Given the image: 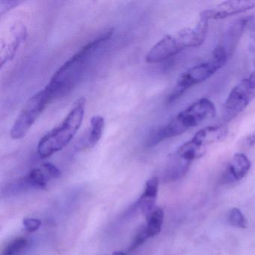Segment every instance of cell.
Here are the masks:
<instances>
[{
    "label": "cell",
    "instance_id": "1",
    "mask_svg": "<svg viewBox=\"0 0 255 255\" xmlns=\"http://www.w3.org/2000/svg\"><path fill=\"white\" fill-rule=\"evenodd\" d=\"M113 35V29L101 34L83 46L74 56L67 60L56 71L46 89L50 92L53 100L68 95L77 86L83 77L88 65L95 53L110 41Z\"/></svg>",
    "mask_w": 255,
    "mask_h": 255
},
{
    "label": "cell",
    "instance_id": "2",
    "mask_svg": "<svg viewBox=\"0 0 255 255\" xmlns=\"http://www.w3.org/2000/svg\"><path fill=\"white\" fill-rule=\"evenodd\" d=\"M208 23V20L200 16L195 28H184L165 35L147 53L146 62L158 63L178 54L185 49L199 47L207 36Z\"/></svg>",
    "mask_w": 255,
    "mask_h": 255
},
{
    "label": "cell",
    "instance_id": "3",
    "mask_svg": "<svg viewBox=\"0 0 255 255\" xmlns=\"http://www.w3.org/2000/svg\"><path fill=\"white\" fill-rule=\"evenodd\" d=\"M214 104L207 98H201L176 115L163 128L153 132L147 146L156 145L164 140L178 136L202 122L216 116Z\"/></svg>",
    "mask_w": 255,
    "mask_h": 255
},
{
    "label": "cell",
    "instance_id": "4",
    "mask_svg": "<svg viewBox=\"0 0 255 255\" xmlns=\"http://www.w3.org/2000/svg\"><path fill=\"white\" fill-rule=\"evenodd\" d=\"M86 104V99L80 98L61 125L40 140L38 144V153L40 157L42 159L50 157L71 142L81 128Z\"/></svg>",
    "mask_w": 255,
    "mask_h": 255
},
{
    "label": "cell",
    "instance_id": "5",
    "mask_svg": "<svg viewBox=\"0 0 255 255\" xmlns=\"http://www.w3.org/2000/svg\"><path fill=\"white\" fill-rule=\"evenodd\" d=\"M228 57V53L225 47L222 45L216 46L208 61L189 68L180 76L168 96V102L172 104L192 86L208 80L216 71L225 66Z\"/></svg>",
    "mask_w": 255,
    "mask_h": 255
},
{
    "label": "cell",
    "instance_id": "6",
    "mask_svg": "<svg viewBox=\"0 0 255 255\" xmlns=\"http://www.w3.org/2000/svg\"><path fill=\"white\" fill-rule=\"evenodd\" d=\"M52 101L53 97L45 87L32 96L12 125L10 131L11 138L15 140L23 138Z\"/></svg>",
    "mask_w": 255,
    "mask_h": 255
},
{
    "label": "cell",
    "instance_id": "7",
    "mask_svg": "<svg viewBox=\"0 0 255 255\" xmlns=\"http://www.w3.org/2000/svg\"><path fill=\"white\" fill-rule=\"evenodd\" d=\"M255 99V67L251 74L240 82L230 92L223 107L222 118L230 122L243 113Z\"/></svg>",
    "mask_w": 255,
    "mask_h": 255
},
{
    "label": "cell",
    "instance_id": "8",
    "mask_svg": "<svg viewBox=\"0 0 255 255\" xmlns=\"http://www.w3.org/2000/svg\"><path fill=\"white\" fill-rule=\"evenodd\" d=\"M255 8V0H229L218 4L214 8L201 11L200 16L210 20H222Z\"/></svg>",
    "mask_w": 255,
    "mask_h": 255
},
{
    "label": "cell",
    "instance_id": "9",
    "mask_svg": "<svg viewBox=\"0 0 255 255\" xmlns=\"http://www.w3.org/2000/svg\"><path fill=\"white\" fill-rule=\"evenodd\" d=\"M252 163L244 153L234 154L230 161L224 176L225 182H234L243 179L249 172Z\"/></svg>",
    "mask_w": 255,
    "mask_h": 255
},
{
    "label": "cell",
    "instance_id": "10",
    "mask_svg": "<svg viewBox=\"0 0 255 255\" xmlns=\"http://www.w3.org/2000/svg\"><path fill=\"white\" fill-rule=\"evenodd\" d=\"M228 134V127L225 125H213L198 130L192 140L197 144L205 147L213 143L219 142L226 138Z\"/></svg>",
    "mask_w": 255,
    "mask_h": 255
},
{
    "label": "cell",
    "instance_id": "11",
    "mask_svg": "<svg viewBox=\"0 0 255 255\" xmlns=\"http://www.w3.org/2000/svg\"><path fill=\"white\" fill-rule=\"evenodd\" d=\"M159 179L153 177L146 182L144 192L137 201V207L143 214L148 217L150 213L154 210L155 204L157 198Z\"/></svg>",
    "mask_w": 255,
    "mask_h": 255
},
{
    "label": "cell",
    "instance_id": "12",
    "mask_svg": "<svg viewBox=\"0 0 255 255\" xmlns=\"http://www.w3.org/2000/svg\"><path fill=\"white\" fill-rule=\"evenodd\" d=\"M27 37V30L25 26L20 25L12 29V39L6 45L5 50L2 51L1 55V67H3L5 64L13 60L17 50L22 43L26 40Z\"/></svg>",
    "mask_w": 255,
    "mask_h": 255
},
{
    "label": "cell",
    "instance_id": "13",
    "mask_svg": "<svg viewBox=\"0 0 255 255\" xmlns=\"http://www.w3.org/2000/svg\"><path fill=\"white\" fill-rule=\"evenodd\" d=\"M105 126V119L101 116H95L91 119V128L84 141L80 144L82 149H91L95 147L102 136Z\"/></svg>",
    "mask_w": 255,
    "mask_h": 255
},
{
    "label": "cell",
    "instance_id": "14",
    "mask_svg": "<svg viewBox=\"0 0 255 255\" xmlns=\"http://www.w3.org/2000/svg\"><path fill=\"white\" fill-rule=\"evenodd\" d=\"M192 162L185 160L183 158L173 153L170 156L169 162L166 170L167 177L171 180H177L184 176L188 171Z\"/></svg>",
    "mask_w": 255,
    "mask_h": 255
},
{
    "label": "cell",
    "instance_id": "15",
    "mask_svg": "<svg viewBox=\"0 0 255 255\" xmlns=\"http://www.w3.org/2000/svg\"><path fill=\"white\" fill-rule=\"evenodd\" d=\"M206 147L197 144L192 139L181 144L174 153L185 160L192 162L195 159L202 157L206 153Z\"/></svg>",
    "mask_w": 255,
    "mask_h": 255
},
{
    "label": "cell",
    "instance_id": "16",
    "mask_svg": "<svg viewBox=\"0 0 255 255\" xmlns=\"http://www.w3.org/2000/svg\"><path fill=\"white\" fill-rule=\"evenodd\" d=\"M252 16H248V17H243V18L239 19L236 20L234 23H232L230 26L229 29L227 32V37L229 41L230 48H231V53H232L233 49L235 48L236 44L240 39L244 31L245 28L249 26L251 20H252Z\"/></svg>",
    "mask_w": 255,
    "mask_h": 255
},
{
    "label": "cell",
    "instance_id": "17",
    "mask_svg": "<svg viewBox=\"0 0 255 255\" xmlns=\"http://www.w3.org/2000/svg\"><path fill=\"white\" fill-rule=\"evenodd\" d=\"M164 212L162 208L154 209L147 217V224L145 226V231L148 238L156 237L162 229L163 223Z\"/></svg>",
    "mask_w": 255,
    "mask_h": 255
},
{
    "label": "cell",
    "instance_id": "18",
    "mask_svg": "<svg viewBox=\"0 0 255 255\" xmlns=\"http://www.w3.org/2000/svg\"><path fill=\"white\" fill-rule=\"evenodd\" d=\"M29 186L33 189H44L47 186L49 180L44 171L41 168L32 169L27 175L25 177Z\"/></svg>",
    "mask_w": 255,
    "mask_h": 255
},
{
    "label": "cell",
    "instance_id": "19",
    "mask_svg": "<svg viewBox=\"0 0 255 255\" xmlns=\"http://www.w3.org/2000/svg\"><path fill=\"white\" fill-rule=\"evenodd\" d=\"M27 240L23 237L15 239L8 243L2 251V255H20L27 247Z\"/></svg>",
    "mask_w": 255,
    "mask_h": 255
},
{
    "label": "cell",
    "instance_id": "20",
    "mask_svg": "<svg viewBox=\"0 0 255 255\" xmlns=\"http://www.w3.org/2000/svg\"><path fill=\"white\" fill-rule=\"evenodd\" d=\"M228 222L232 226L240 229H246L248 227V222L243 213L239 208L231 209L228 214Z\"/></svg>",
    "mask_w": 255,
    "mask_h": 255
},
{
    "label": "cell",
    "instance_id": "21",
    "mask_svg": "<svg viewBox=\"0 0 255 255\" xmlns=\"http://www.w3.org/2000/svg\"><path fill=\"white\" fill-rule=\"evenodd\" d=\"M41 169L44 171V174L50 179H57L59 178L62 175L60 170L50 162H47V163L43 164L41 166Z\"/></svg>",
    "mask_w": 255,
    "mask_h": 255
},
{
    "label": "cell",
    "instance_id": "22",
    "mask_svg": "<svg viewBox=\"0 0 255 255\" xmlns=\"http://www.w3.org/2000/svg\"><path fill=\"white\" fill-rule=\"evenodd\" d=\"M147 239H148V237H147V233H146L145 226L141 227V229L138 231L136 235H135L133 241L132 242V244L129 247V252L138 249Z\"/></svg>",
    "mask_w": 255,
    "mask_h": 255
},
{
    "label": "cell",
    "instance_id": "23",
    "mask_svg": "<svg viewBox=\"0 0 255 255\" xmlns=\"http://www.w3.org/2000/svg\"><path fill=\"white\" fill-rule=\"evenodd\" d=\"M23 226L28 232L33 233L38 231L41 226V222L39 219L27 218L23 221Z\"/></svg>",
    "mask_w": 255,
    "mask_h": 255
},
{
    "label": "cell",
    "instance_id": "24",
    "mask_svg": "<svg viewBox=\"0 0 255 255\" xmlns=\"http://www.w3.org/2000/svg\"><path fill=\"white\" fill-rule=\"evenodd\" d=\"M240 146L243 148H250L255 144V130L241 138L240 142Z\"/></svg>",
    "mask_w": 255,
    "mask_h": 255
},
{
    "label": "cell",
    "instance_id": "25",
    "mask_svg": "<svg viewBox=\"0 0 255 255\" xmlns=\"http://www.w3.org/2000/svg\"><path fill=\"white\" fill-rule=\"evenodd\" d=\"M249 51L250 53L252 65H255V35H252L249 39Z\"/></svg>",
    "mask_w": 255,
    "mask_h": 255
},
{
    "label": "cell",
    "instance_id": "26",
    "mask_svg": "<svg viewBox=\"0 0 255 255\" xmlns=\"http://www.w3.org/2000/svg\"><path fill=\"white\" fill-rule=\"evenodd\" d=\"M17 4H19V2H15V1H1L0 2V11H1V14L7 11L6 9H11L13 6H15Z\"/></svg>",
    "mask_w": 255,
    "mask_h": 255
},
{
    "label": "cell",
    "instance_id": "27",
    "mask_svg": "<svg viewBox=\"0 0 255 255\" xmlns=\"http://www.w3.org/2000/svg\"><path fill=\"white\" fill-rule=\"evenodd\" d=\"M249 28L252 29H254V30H255V17H253V18H252V20H251L250 23H249Z\"/></svg>",
    "mask_w": 255,
    "mask_h": 255
},
{
    "label": "cell",
    "instance_id": "28",
    "mask_svg": "<svg viewBox=\"0 0 255 255\" xmlns=\"http://www.w3.org/2000/svg\"><path fill=\"white\" fill-rule=\"evenodd\" d=\"M113 255H126L124 252H113Z\"/></svg>",
    "mask_w": 255,
    "mask_h": 255
}]
</instances>
